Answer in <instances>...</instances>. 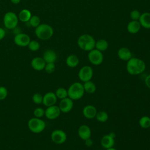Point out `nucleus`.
I'll return each mask as SVG.
<instances>
[{
    "label": "nucleus",
    "mask_w": 150,
    "mask_h": 150,
    "mask_svg": "<svg viewBox=\"0 0 150 150\" xmlns=\"http://www.w3.org/2000/svg\"><path fill=\"white\" fill-rule=\"evenodd\" d=\"M32 16L31 12L28 9H22L18 15L19 20L23 22H28Z\"/></svg>",
    "instance_id": "obj_23"
},
{
    "label": "nucleus",
    "mask_w": 150,
    "mask_h": 150,
    "mask_svg": "<svg viewBox=\"0 0 150 150\" xmlns=\"http://www.w3.org/2000/svg\"><path fill=\"white\" fill-rule=\"evenodd\" d=\"M5 36V30L2 28H0V40H2Z\"/></svg>",
    "instance_id": "obj_37"
},
{
    "label": "nucleus",
    "mask_w": 150,
    "mask_h": 150,
    "mask_svg": "<svg viewBox=\"0 0 150 150\" xmlns=\"http://www.w3.org/2000/svg\"><path fill=\"white\" fill-rule=\"evenodd\" d=\"M141 14V13L139 11L134 9L130 12V18L132 21H138L140 18Z\"/></svg>",
    "instance_id": "obj_34"
},
{
    "label": "nucleus",
    "mask_w": 150,
    "mask_h": 150,
    "mask_svg": "<svg viewBox=\"0 0 150 150\" xmlns=\"http://www.w3.org/2000/svg\"><path fill=\"white\" fill-rule=\"evenodd\" d=\"M79 59L75 54H70L66 59V65L71 68L76 67L79 64Z\"/></svg>",
    "instance_id": "obj_22"
},
{
    "label": "nucleus",
    "mask_w": 150,
    "mask_h": 150,
    "mask_svg": "<svg viewBox=\"0 0 150 150\" xmlns=\"http://www.w3.org/2000/svg\"><path fill=\"white\" fill-rule=\"evenodd\" d=\"M73 100L67 97L65 98L60 100L58 106L61 112L67 113L71 111L73 108Z\"/></svg>",
    "instance_id": "obj_12"
},
{
    "label": "nucleus",
    "mask_w": 150,
    "mask_h": 150,
    "mask_svg": "<svg viewBox=\"0 0 150 150\" xmlns=\"http://www.w3.org/2000/svg\"><path fill=\"white\" fill-rule=\"evenodd\" d=\"M54 93H55L57 98L60 100L65 98L68 97L67 90H66L65 88H63V87L58 88L56 90Z\"/></svg>",
    "instance_id": "obj_28"
},
{
    "label": "nucleus",
    "mask_w": 150,
    "mask_h": 150,
    "mask_svg": "<svg viewBox=\"0 0 150 150\" xmlns=\"http://www.w3.org/2000/svg\"><path fill=\"white\" fill-rule=\"evenodd\" d=\"M46 62L42 57H35L33 58L30 62L32 67L36 71H42L44 70Z\"/></svg>",
    "instance_id": "obj_17"
},
{
    "label": "nucleus",
    "mask_w": 150,
    "mask_h": 150,
    "mask_svg": "<svg viewBox=\"0 0 150 150\" xmlns=\"http://www.w3.org/2000/svg\"><path fill=\"white\" fill-rule=\"evenodd\" d=\"M28 22L31 27L36 28L40 24V18L37 15H32Z\"/></svg>",
    "instance_id": "obj_29"
},
{
    "label": "nucleus",
    "mask_w": 150,
    "mask_h": 150,
    "mask_svg": "<svg viewBox=\"0 0 150 150\" xmlns=\"http://www.w3.org/2000/svg\"><path fill=\"white\" fill-rule=\"evenodd\" d=\"M138 21L141 27L145 29H150V13L144 12L141 14Z\"/></svg>",
    "instance_id": "obj_21"
},
{
    "label": "nucleus",
    "mask_w": 150,
    "mask_h": 150,
    "mask_svg": "<svg viewBox=\"0 0 150 150\" xmlns=\"http://www.w3.org/2000/svg\"><path fill=\"white\" fill-rule=\"evenodd\" d=\"M77 134L80 139L85 141L91 138V130L89 126L83 124L80 125L77 129Z\"/></svg>",
    "instance_id": "obj_13"
},
{
    "label": "nucleus",
    "mask_w": 150,
    "mask_h": 150,
    "mask_svg": "<svg viewBox=\"0 0 150 150\" xmlns=\"http://www.w3.org/2000/svg\"><path fill=\"white\" fill-rule=\"evenodd\" d=\"M117 56L120 60L127 62L132 57L131 50L126 47L120 48L117 51Z\"/></svg>",
    "instance_id": "obj_18"
},
{
    "label": "nucleus",
    "mask_w": 150,
    "mask_h": 150,
    "mask_svg": "<svg viewBox=\"0 0 150 150\" xmlns=\"http://www.w3.org/2000/svg\"><path fill=\"white\" fill-rule=\"evenodd\" d=\"M77 43L81 50L89 52L95 48L96 40L89 34H83L78 38Z\"/></svg>",
    "instance_id": "obj_2"
},
{
    "label": "nucleus",
    "mask_w": 150,
    "mask_h": 150,
    "mask_svg": "<svg viewBox=\"0 0 150 150\" xmlns=\"http://www.w3.org/2000/svg\"><path fill=\"white\" fill-rule=\"evenodd\" d=\"M144 81H145V86H146L148 88H150V74L146 76Z\"/></svg>",
    "instance_id": "obj_36"
},
{
    "label": "nucleus",
    "mask_w": 150,
    "mask_h": 150,
    "mask_svg": "<svg viewBox=\"0 0 150 150\" xmlns=\"http://www.w3.org/2000/svg\"><path fill=\"white\" fill-rule=\"evenodd\" d=\"M114 136L115 135H113L112 133L104 135L100 141L101 145L105 149L113 147L115 144Z\"/></svg>",
    "instance_id": "obj_15"
},
{
    "label": "nucleus",
    "mask_w": 150,
    "mask_h": 150,
    "mask_svg": "<svg viewBox=\"0 0 150 150\" xmlns=\"http://www.w3.org/2000/svg\"><path fill=\"white\" fill-rule=\"evenodd\" d=\"M61 111L58 105H53L47 107L45 110V116L49 120H55L60 115Z\"/></svg>",
    "instance_id": "obj_11"
},
{
    "label": "nucleus",
    "mask_w": 150,
    "mask_h": 150,
    "mask_svg": "<svg viewBox=\"0 0 150 150\" xmlns=\"http://www.w3.org/2000/svg\"><path fill=\"white\" fill-rule=\"evenodd\" d=\"M93 76V70L90 66H84L79 71L78 77L82 82L91 80Z\"/></svg>",
    "instance_id": "obj_8"
},
{
    "label": "nucleus",
    "mask_w": 150,
    "mask_h": 150,
    "mask_svg": "<svg viewBox=\"0 0 150 150\" xmlns=\"http://www.w3.org/2000/svg\"><path fill=\"white\" fill-rule=\"evenodd\" d=\"M139 126L144 129H146L150 127V117L146 115L141 117L139 120Z\"/></svg>",
    "instance_id": "obj_26"
},
{
    "label": "nucleus",
    "mask_w": 150,
    "mask_h": 150,
    "mask_svg": "<svg viewBox=\"0 0 150 150\" xmlns=\"http://www.w3.org/2000/svg\"><path fill=\"white\" fill-rule=\"evenodd\" d=\"M32 101L33 102L36 104H40L42 103V101H43V96L39 93H35L33 96H32Z\"/></svg>",
    "instance_id": "obj_32"
},
{
    "label": "nucleus",
    "mask_w": 150,
    "mask_h": 150,
    "mask_svg": "<svg viewBox=\"0 0 150 150\" xmlns=\"http://www.w3.org/2000/svg\"><path fill=\"white\" fill-rule=\"evenodd\" d=\"M33 115L35 117L40 118L45 115V110L42 107H37L33 110Z\"/></svg>",
    "instance_id": "obj_33"
},
{
    "label": "nucleus",
    "mask_w": 150,
    "mask_h": 150,
    "mask_svg": "<svg viewBox=\"0 0 150 150\" xmlns=\"http://www.w3.org/2000/svg\"><path fill=\"white\" fill-rule=\"evenodd\" d=\"M67 93L68 97L74 101L81 98L83 97L85 91L81 83L74 82L69 87Z\"/></svg>",
    "instance_id": "obj_4"
},
{
    "label": "nucleus",
    "mask_w": 150,
    "mask_h": 150,
    "mask_svg": "<svg viewBox=\"0 0 150 150\" xmlns=\"http://www.w3.org/2000/svg\"><path fill=\"white\" fill-rule=\"evenodd\" d=\"M95 118L100 122H105L108 119V114L105 111H97Z\"/></svg>",
    "instance_id": "obj_27"
},
{
    "label": "nucleus",
    "mask_w": 150,
    "mask_h": 150,
    "mask_svg": "<svg viewBox=\"0 0 150 150\" xmlns=\"http://www.w3.org/2000/svg\"><path fill=\"white\" fill-rule=\"evenodd\" d=\"M141 26L138 21H131L127 26V31L131 34H136L141 29Z\"/></svg>",
    "instance_id": "obj_20"
},
{
    "label": "nucleus",
    "mask_w": 150,
    "mask_h": 150,
    "mask_svg": "<svg viewBox=\"0 0 150 150\" xmlns=\"http://www.w3.org/2000/svg\"><path fill=\"white\" fill-rule=\"evenodd\" d=\"M97 112V110L96 107L93 105H87L84 107L82 113L84 117L87 119H93L95 118L96 114Z\"/></svg>",
    "instance_id": "obj_16"
},
{
    "label": "nucleus",
    "mask_w": 150,
    "mask_h": 150,
    "mask_svg": "<svg viewBox=\"0 0 150 150\" xmlns=\"http://www.w3.org/2000/svg\"><path fill=\"white\" fill-rule=\"evenodd\" d=\"M30 41V36L24 33H18L13 38V42L15 44L19 47L28 46Z\"/></svg>",
    "instance_id": "obj_10"
},
{
    "label": "nucleus",
    "mask_w": 150,
    "mask_h": 150,
    "mask_svg": "<svg viewBox=\"0 0 150 150\" xmlns=\"http://www.w3.org/2000/svg\"><path fill=\"white\" fill-rule=\"evenodd\" d=\"M84 141H85V145L87 146L90 147V146H91L93 145V141L91 139V138L87 139L85 140Z\"/></svg>",
    "instance_id": "obj_38"
},
{
    "label": "nucleus",
    "mask_w": 150,
    "mask_h": 150,
    "mask_svg": "<svg viewBox=\"0 0 150 150\" xmlns=\"http://www.w3.org/2000/svg\"><path fill=\"white\" fill-rule=\"evenodd\" d=\"M28 47L30 51L36 52L39 49L40 44L38 41H36L35 40H30V42L29 43V44L28 45Z\"/></svg>",
    "instance_id": "obj_30"
},
{
    "label": "nucleus",
    "mask_w": 150,
    "mask_h": 150,
    "mask_svg": "<svg viewBox=\"0 0 150 150\" xmlns=\"http://www.w3.org/2000/svg\"><path fill=\"white\" fill-rule=\"evenodd\" d=\"M83 85L84 91L88 94H93L95 93V91H96V89H97L96 85L91 80L84 82Z\"/></svg>",
    "instance_id": "obj_24"
},
{
    "label": "nucleus",
    "mask_w": 150,
    "mask_h": 150,
    "mask_svg": "<svg viewBox=\"0 0 150 150\" xmlns=\"http://www.w3.org/2000/svg\"><path fill=\"white\" fill-rule=\"evenodd\" d=\"M105 150H117V149H115V148L111 147V148H107V149H105Z\"/></svg>",
    "instance_id": "obj_40"
},
{
    "label": "nucleus",
    "mask_w": 150,
    "mask_h": 150,
    "mask_svg": "<svg viewBox=\"0 0 150 150\" xmlns=\"http://www.w3.org/2000/svg\"><path fill=\"white\" fill-rule=\"evenodd\" d=\"M146 69V64L142 59L132 57L127 62L126 70L128 74L136 76L142 73Z\"/></svg>",
    "instance_id": "obj_1"
},
{
    "label": "nucleus",
    "mask_w": 150,
    "mask_h": 150,
    "mask_svg": "<svg viewBox=\"0 0 150 150\" xmlns=\"http://www.w3.org/2000/svg\"><path fill=\"white\" fill-rule=\"evenodd\" d=\"M11 2L14 5H17L20 3L21 0H10Z\"/></svg>",
    "instance_id": "obj_39"
},
{
    "label": "nucleus",
    "mask_w": 150,
    "mask_h": 150,
    "mask_svg": "<svg viewBox=\"0 0 150 150\" xmlns=\"http://www.w3.org/2000/svg\"><path fill=\"white\" fill-rule=\"evenodd\" d=\"M8 96V90L4 86H0V100H5Z\"/></svg>",
    "instance_id": "obj_35"
},
{
    "label": "nucleus",
    "mask_w": 150,
    "mask_h": 150,
    "mask_svg": "<svg viewBox=\"0 0 150 150\" xmlns=\"http://www.w3.org/2000/svg\"><path fill=\"white\" fill-rule=\"evenodd\" d=\"M50 137L52 141L56 144H63L67 140L66 133L60 129L53 130L51 133Z\"/></svg>",
    "instance_id": "obj_9"
},
{
    "label": "nucleus",
    "mask_w": 150,
    "mask_h": 150,
    "mask_svg": "<svg viewBox=\"0 0 150 150\" xmlns=\"http://www.w3.org/2000/svg\"><path fill=\"white\" fill-rule=\"evenodd\" d=\"M55 69L56 66L54 63H46L44 70L46 71V73L48 74H51L54 71Z\"/></svg>",
    "instance_id": "obj_31"
},
{
    "label": "nucleus",
    "mask_w": 150,
    "mask_h": 150,
    "mask_svg": "<svg viewBox=\"0 0 150 150\" xmlns=\"http://www.w3.org/2000/svg\"><path fill=\"white\" fill-rule=\"evenodd\" d=\"M18 22V16L13 12H8L4 16V25L5 27L8 29H15L17 26Z\"/></svg>",
    "instance_id": "obj_6"
},
{
    "label": "nucleus",
    "mask_w": 150,
    "mask_h": 150,
    "mask_svg": "<svg viewBox=\"0 0 150 150\" xmlns=\"http://www.w3.org/2000/svg\"><path fill=\"white\" fill-rule=\"evenodd\" d=\"M57 100V98L54 93L50 91L46 93L43 96L42 104L46 107L55 105Z\"/></svg>",
    "instance_id": "obj_14"
},
{
    "label": "nucleus",
    "mask_w": 150,
    "mask_h": 150,
    "mask_svg": "<svg viewBox=\"0 0 150 150\" xmlns=\"http://www.w3.org/2000/svg\"><path fill=\"white\" fill-rule=\"evenodd\" d=\"M42 57L46 63H55L57 56L56 53L54 50L52 49H47L44 52Z\"/></svg>",
    "instance_id": "obj_19"
},
{
    "label": "nucleus",
    "mask_w": 150,
    "mask_h": 150,
    "mask_svg": "<svg viewBox=\"0 0 150 150\" xmlns=\"http://www.w3.org/2000/svg\"><path fill=\"white\" fill-rule=\"evenodd\" d=\"M87 56L89 62L94 66L101 64L104 60V56L102 52L95 48L88 52Z\"/></svg>",
    "instance_id": "obj_7"
},
{
    "label": "nucleus",
    "mask_w": 150,
    "mask_h": 150,
    "mask_svg": "<svg viewBox=\"0 0 150 150\" xmlns=\"http://www.w3.org/2000/svg\"><path fill=\"white\" fill-rule=\"evenodd\" d=\"M108 47V43L105 39H99L96 41L95 49L100 52L105 51Z\"/></svg>",
    "instance_id": "obj_25"
},
{
    "label": "nucleus",
    "mask_w": 150,
    "mask_h": 150,
    "mask_svg": "<svg viewBox=\"0 0 150 150\" xmlns=\"http://www.w3.org/2000/svg\"><path fill=\"white\" fill-rule=\"evenodd\" d=\"M36 37L42 40L50 39L54 33L53 28L47 23H40L35 29Z\"/></svg>",
    "instance_id": "obj_3"
},
{
    "label": "nucleus",
    "mask_w": 150,
    "mask_h": 150,
    "mask_svg": "<svg viewBox=\"0 0 150 150\" xmlns=\"http://www.w3.org/2000/svg\"><path fill=\"white\" fill-rule=\"evenodd\" d=\"M28 127L33 133L39 134L44 131L46 127V123L41 118L33 117L29 120Z\"/></svg>",
    "instance_id": "obj_5"
}]
</instances>
